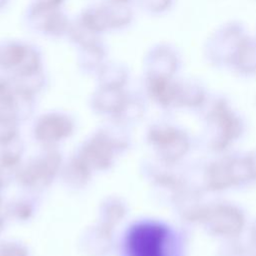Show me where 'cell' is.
<instances>
[{
  "mask_svg": "<svg viewBox=\"0 0 256 256\" xmlns=\"http://www.w3.org/2000/svg\"><path fill=\"white\" fill-rule=\"evenodd\" d=\"M130 256H177L176 239L172 232L158 224L135 227L128 240Z\"/></svg>",
  "mask_w": 256,
  "mask_h": 256,
  "instance_id": "6da1fadb",
  "label": "cell"
}]
</instances>
